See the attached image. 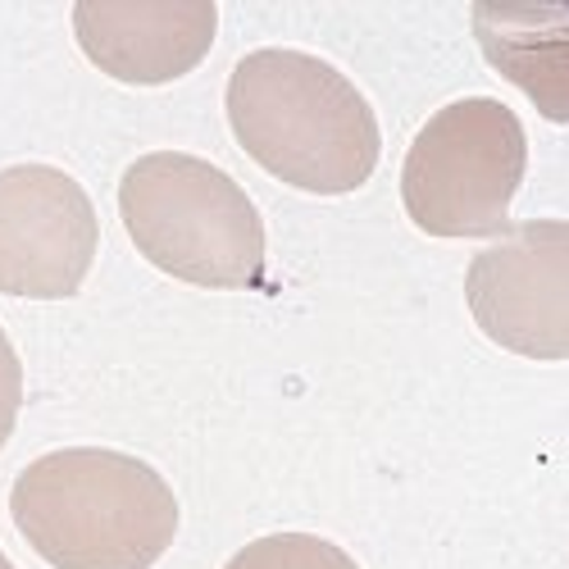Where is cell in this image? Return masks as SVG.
I'll return each mask as SVG.
<instances>
[{"label":"cell","instance_id":"cell-5","mask_svg":"<svg viewBox=\"0 0 569 569\" xmlns=\"http://www.w3.org/2000/svg\"><path fill=\"white\" fill-rule=\"evenodd\" d=\"M465 297L483 333L533 360L569 356V223L529 219L469 260Z\"/></svg>","mask_w":569,"mask_h":569},{"label":"cell","instance_id":"cell-8","mask_svg":"<svg viewBox=\"0 0 569 569\" xmlns=\"http://www.w3.org/2000/svg\"><path fill=\"white\" fill-rule=\"evenodd\" d=\"M473 32L506 78L533 91L547 119H565V6H473Z\"/></svg>","mask_w":569,"mask_h":569},{"label":"cell","instance_id":"cell-10","mask_svg":"<svg viewBox=\"0 0 569 569\" xmlns=\"http://www.w3.org/2000/svg\"><path fill=\"white\" fill-rule=\"evenodd\" d=\"M19 406H23V365H19V351L6 338V328H0V447H6L10 433H14Z\"/></svg>","mask_w":569,"mask_h":569},{"label":"cell","instance_id":"cell-6","mask_svg":"<svg viewBox=\"0 0 569 569\" xmlns=\"http://www.w3.org/2000/svg\"><path fill=\"white\" fill-rule=\"evenodd\" d=\"M101 242L82 182L51 164L0 169V292L64 301L82 288Z\"/></svg>","mask_w":569,"mask_h":569},{"label":"cell","instance_id":"cell-3","mask_svg":"<svg viewBox=\"0 0 569 569\" xmlns=\"http://www.w3.org/2000/svg\"><path fill=\"white\" fill-rule=\"evenodd\" d=\"M119 214L137 251L178 282L228 292L264 282V219L247 187L201 156L156 151L128 164Z\"/></svg>","mask_w":569,"mask_h":569},{"label":"cell","instance_id":"cell-9","mask_svg":"<svg viewBox=\"0 0 569 569\" xmlns=\"http://www.w3.org/2000/svg\"><path fill=\"white\" fill-rule=\"evenodd\" d=\"M223 569H360L338 542L315 533H269L237 551Z\"/></svg>","mask_w":569,"mask_h":569},{"label":"cell","instance_id":"cell-7","mask_svg":"<svg viewBox=\"0 0 569 569\" xmlns=\"http://www.w3.org/2000/svg\"><path fill=\"white\" fill-rule=\"evenodd\" d=\"M219 28L210 0H87L73 6V32L101 73L137 87L192 73Z\"/></svg>","mask_w":569,"mask_h":569},{"label":"cell","instance_id":"cell-1","mask_svg":"<svg viewBox=\"0 0 569 569\" xmlns=\"http://www.w3.org/2000/svg\"><path fill=\"white\" fill-rule=\"evenodd\" d=\"M228 123L256 164L315 197L356 192L383 156L373 106L356 82L333 64L282 46L256 51L232 69Z\"/></svg>","mask_w":569,"mask_h":569},{"label":"cell","instance_id":"cell-11","mask_svg":"<svg viewBox=\"0 0 569 569\" xmlns=\"http://www.w3.org/2000/svg\"><path fill=\"white\" fill-rule=\"evenodd\" d=\"M0 569H14V565H10V560H6V551H0Z\"/></svg>","mask_w":569,"mask_h":569},{"label":"cell","instance_id":"cell-4","mask_svg":"<svg viewBox=\"0 0 569 569\" xmlns=\"http://www.w3.org/2000/svg\"><path fill=\"white\" fill-rule=\"evenodd\" d=\"M529 137L510 106L469 97L438 110L401 164L406 214L429 237H501L525 182Z\"/></svg>","mask_w":569,"mask_h":569},{"label":"cell","instance_id":"cell-2","mask_svg":"<svg viewBox=\"0 0 569 569\" xmlns=\"http://www.w3.org/2000/svg\"><path fill=\"white\" fill-rule=\"evenodd\" d=\"M14 525L56 569H151L178 533V497L160 473L110 447L32 460L10 492Z\"/></svg>","mask_w":569,"mask_h":569}]
</instances>
